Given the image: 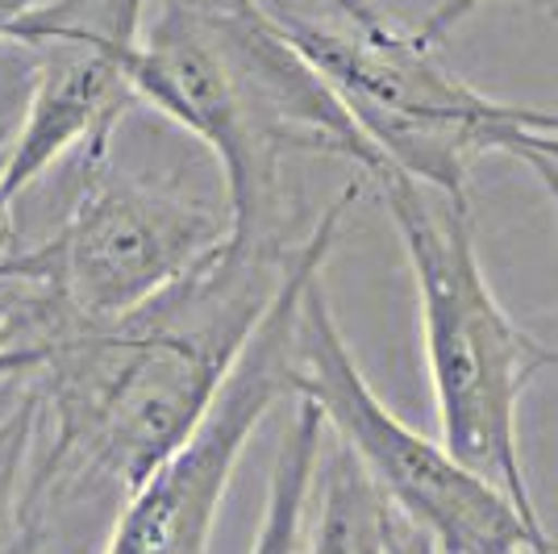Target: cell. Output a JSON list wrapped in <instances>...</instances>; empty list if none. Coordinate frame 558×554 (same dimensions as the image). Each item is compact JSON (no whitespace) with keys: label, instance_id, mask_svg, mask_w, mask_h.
I'll use <instances>...</instances> for the list:
<instances>
[{"label":"cell","instance_id":"obj_1","mask_svg":"<svg viewBox=\"0 0 558 554\" xmlns=\"http://www.w3.org/2000/svg\"><path fill=\"white\" fill-rule=\"evenodd\" d=\"M292 254L226 242L184 284L109 325L63 322L47 342L54 459L130 496L209 413Z\"/></svg>","mask_w":558,"mask_h":554},{"label":"cell","instance_id":"obj_2","mask_svg":"<svg viewBox=\"0 0 558 554\" xmlns=\"http://www.w3.org/2000/svg\"><path fill=\"white\" fill-rule=\"evenodd\" d=\"M146 100L221 167L233 246H276L279 155L359 162L367 138L326 80L304 63L258 0H163L125 59Z\"/></svg>","mask_w":558,"mask_h":554},{"label":"cell","instance_id":"obj_3","mask_svg":"<svg viewBox=\"0 0 558 554\" xmlns=\"http://www.w3.org/2000/svg\"><path fill=\"white\" fill-rule=\"evenodd\" d=\"M372 184L413 272L442 446L500 487L521 517L542 526L517 425L525 388L546 368H558V350L542 347L525 325L512 322L492 292L475 251L471 205L409 180L396 167L375 171Z\"/></svg>","mask_w":558,"mask_h":554},{"label":"cell","instance_id":"obj_4","mask_svg":"<svg viewBox=\"0 0 558 554\" xmlns=\"http://www.w3.org/2000/svg\"><path fill=\"white\" fill-rule=\"evenodd\" d=\"M292 396L317 405L326 430L363 462L392 513L429 533L442 554H558L546 526L521 517L500 487L379 400L338 329L322 276L304 288L296 313Z\"/></svg>","mask_w":558,"mask_h":554},{"label":"cell","instance_id":"obj_5","mask_svg":"<svg viewBox=\"0 0 558 554\" xmlns=\"http://www.w3.org/2000/svg\"><path fill=\"white\" fill-rule=\"evenodd\" d=\"M276 29L347 105L384 167L471 205V162L517 138L509 100H492L446 68L417 29L392 17L375 25H322L271 13Z\"/></svg>","mask_w":558,"mask_h":554},{"label":"cell","instance_id":"obj_6","mask_svg":"<svg viewBox=\"0 0 558 554\" xmlns=\"http://www.w3.org/2000/svg\"><path fill=\"white\" fill-rule=\"evenodd\" d=\"M363 184H350L333 205L317 217L301 246L288 258V272L279 279L267 313L258 317L255 334L230 368L221 393L213 396L209 413L187 434V442L171 459L138 484L117 513L105 554H209L217 513L226 505V492L246 455L251 438L279 400L292 396L296 380V313L301 297L313 279L322 276L338 230L350 217Z\"/></svg>","mask_w":558,"mask_h":554},{"label":"cell","instance_id":"obj_7","mask_svg":"<svg viewBox=\"0 0 558 554\" xmlns=\"http://www.w3.org/2000/svg\"><path fill=\"white\" fill-rule=\"evenodd\" d=\"M226 242V208L125 180L105 159L80 167V196L54 238L0 258V284H34L71 322L109 325L184 284Z\"/></svg>","mask_w":558,"mask_h":554},{"label":"cell","instance_id":"obj_8","mask_svg":"<svg viewBox=\"0 0 558 554\" xmlns=\"http://www.w3.org/2000/svg\"><path fill=\"white\" fill-rule=\"evenodd\" d=\"M146 0H50L9 29V43L34 50V88L17 138L0 162V221L68 150L80 167L105 162L121 113L134 105L125 59L142 34Z\"/></svg>","mask_w":558,"mask_h":554},{"label":"cell","instance_id":"obj_9","mask_svg":"<svg viewBox=\"0 0 558 554\" xmlns=\"http://www.w3.org/2000/svg\"><path fill=\"white\" fill-rule=\"evenodd\" d=\"M392 505L363 471V462L326 430L313 496L304 517L301 554H388Z\"/></svg>","mask_w":558,"mask_h":554},{"label":"cell","instance_id":"obj_10","mask_svg":"<svg viewBox=\"0 0 558 554\" xmlns=\"http://www.w3.org/2000/svg\"><path fill=\"white\" fill-rule=\"evenodd\" d=\"M296 409L279 438V455L267 484V505L258 517L251 554H301L304 546V517H308V496H313V471L326 442V417L304 396H292Z\"/></svg>","mask_w":558,"mask_h":554},{"label":"cell","instance_id":"obj_11","mask_svg":"<svg viewBox=\"0 0 558 554\" xmlns=\"http://www.w3.org/2000/svg\"><path fill=\"white\" fill-rule=\"evenodd\" d=\"M34 393H25V400L17 405V413L4 421L0 430V496L4 487L13 484V471H17V459L25 455V442H29V430H34Z\"/></svg>","mask_w":558,"mask_h":554},{"label":"cell","instance_id":"obj_12","mask_svg":"<svg viewBox=\"0 0 558 554\" xmlns=\"http://www.w3.org/2000/svg\"><path fill=\"white\" fill-rule=\"evenodd\" d=\"M43 363H47V350L22 342L9 325L0 322V380H17L25 371H43Z\"/></svg>","mask_w":558,"mask_h":554},{"label":"cell","instance_id":"obj_13","mask_svg":"<svg viewBox=\"0 0 558 554\" xmlns=\"http://www.w3.org/2000/svg\"><path fill=\"white\" fill-rule=\"evenodd\" d=\"M484 4H492V0H442L438 9L425 13V22L417 25V34L425 43H442L454 25L466 22V17H471L475 9H484Z\"/></svg>","mask_w":558,"mask_h":554},{"label":"cell","instance_id":"obj_14","mask_svg":"<svg viewBox=\"0 0 558 554\" xmlns=\"http://www.w3.org/2000/svg\"><path fill=\"white\" fill-rule=\"evenodd\" d=\"M388 554H442V551L434 546L429 533H421L413 521H404L400 513H392V521H388Z\"/></svg>","mask_w":558,"mask_h":554},{"label":"cell","instance_id":"obj_15","mask_svg":"<svg viewBox=\"0 0 558 554\" xmlns=\"http://www.w3.org/2000/svg\"><path fill=\"white\" fill-rule=\"evenodd\" d=\"M512 155H517V159L534 171L537 184L546 188V196H550V205H555V213H558V159L542 155V150H534V146H517Z\"/></svg>","mask_w":558,"mask_h":554},{"label":"cell","instance_id":"obj_16","mask_svg":"<svg viewBox=\"0 0 558 554\" xmlns=\"http://www.w3.org/2000/svg\"><path fill=\"white\" fill-rule=\"evenodd\" d=\"M329 4H333V13L347 25H375L388 17L384 9H375L372 0H329Z\"/></svg>","mask_w":558,"mask_h":554},{"label":"cell","instance_id":"obj_17","mask_svg":"<svg viewBox=\"0 0 558 554\" xmlns=\"http://www.w3.org/2000/svg\"><path fill=\"white\" fill-rule=\"evenodd\" d=\"M512 117H517V125H525V130H534V134L558 138V113H550V109H530V105H512Z\"/></svg>","mask_w":558,"mask_h":554},{"label":"cell","instance_id":"obj_18","mask_svg":"<svg viewBox=\"0 0 558 554\" xmlns=\"http://www.w3.org/2000/svg\"><path fill=\"white\" fill-rule=\"evenodd\" d=\"M38 0H0V43H9V29L17 25L22 13H29Z\"/></svg>","mask_w":558,"mask_h":554},{"label":"cell","instance_id":"obj_19","mask_svg":"<svg viewBox=\"0 0 558 554\" xmlns=\"http://www.w3.org/2000/svg\"><path fill=\"white\" fill-rule=\"evenodd\" d=\"M29 388H17V380H0V430H4V421L17 413V405L25 400Z\"/></svg>","mask_w":558,"mask_h":554}]
</instances>
